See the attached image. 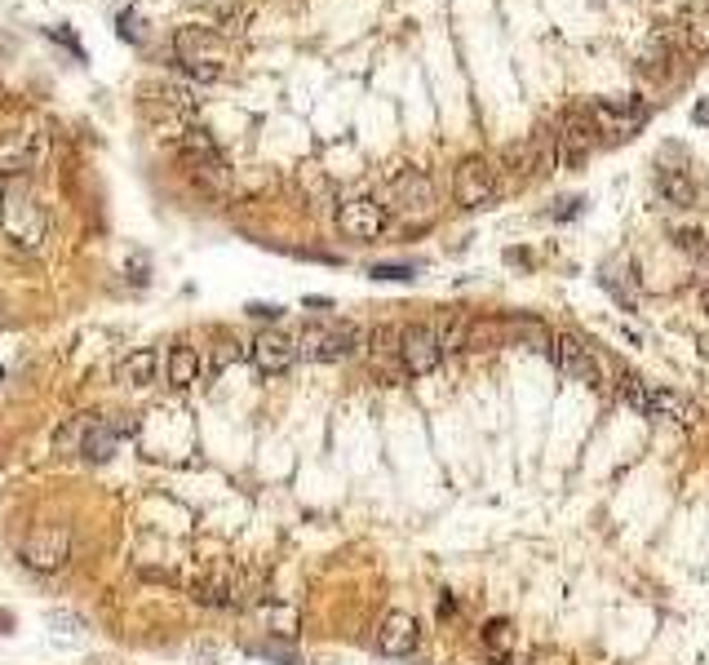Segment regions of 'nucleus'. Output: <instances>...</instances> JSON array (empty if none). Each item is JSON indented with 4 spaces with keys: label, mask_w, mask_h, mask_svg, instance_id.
<instances>
[{
    "label": "nucleus",
    "mask_w": 709,
    "mask_h": 665,
    "mask_svg": "<svg viewBox=\"0 0 709 665\" xmlns=\"http://www.w3.org/2000/svg\"><path fill=\"white\" fill-rule=\"evenodd\" d=\"M293 342H297V360L337 364L359 351V329L355 324H306Z\"/></svg>",
    "instance_id": "obj_1"
},
{
    "label": "nucleus",
    "mask_w": 709,
    "mask_h": 665,
    "mask_svg": "<svg viewBox=\"0 0 709 665\" xmlns=\"http://www.w3.org/2000/svg\"><path fill=\"white\" fill-rule=\"evenodd\" d=\"M0 227H5V235L18 244V249H40L49 222H45V209L36 204V196H27L23 187H14V191L0 196Z\"/></svg>",
    "instance_id": "obj_2"
},
{
    "label": "nucleus",
    "mask_w": 709,
    "mask_h": 665,
    "mask_svg": "<svg viewBox=\"0 0 709 665\" xmlns=\"http://www.w3.org/2000/svg\"><path fill=\"white\" fill-rule=\"evenodd\" d=\"M585 116H590V125L599 138H630V133L647 120V102L639 94L594 98V102H585Z\"/></svg>",
    "instance_id": "obj_3"
},
{
    "label": "nucleus",
    "mask_w": 709,
    "mask_h": 665,
    "mask_svg": "<svg viewBox=\"0 0 709 665\" xmlns=\"http://www.w3.org/2000/svg\"><path fill=\"white\" fill-rule=\"evenodd\" d=\"M621 395L634 413L652 417V422H692L696 417L692 399H683L678 391H661V386H647V382H639V377H625Z\"/></svg>",
    "instance_id": "obj_4"
},
{
    "label": "nucleus",
    "mask_w": 709,
    "mask_h": 665,
    "mask_svg": "<svg viewBox=\"0 0 709 665\" xmlns=\"http://www.w3.org/2000/svg\"><path fill=\"white\" fill-rule=\"evenodd\" d=\"M452 196H457L461 209H488L501 196V169L484 156H470L457 165V178H452Z\"/></svg>",
    "instance_id": "obj_5"
},
{
    "label": "nucleus",
    "mask_w": 709,
    "mask_h": 665,
    "mask_svg": "<svg viewBox=\"0 0 709 665\" xmlns=\"http://www.w3.org/2000/svg\"><path fill=\"white\" fill-rule=\"evenodd\" d=\"M399 368H404L408 377H426L435 373L439 364H444V342H439V329L435 324H413V329L399 333Z\"/></svg>",
    "instance_id": "obj_6"
},
{
    "label": "nucleus",
    "mask_w": 709,
    "mask_h": 665,
    "mask_svg": "<svg viewBox=\"0 0 709 665\" xmlns=\"http://www.w3.org/2000/svg\"><path fill=\"white\" fill-rule=\"evenodd\" d=\"M18 555H23V564L32 572H58V568H67V559H71V532L63 524H40L27 532Z\"/></svg>",
    "instance_id": "obj_7"
},
{
    "label": "nucleus",
    "mask_w": 709,
    "mask_h": 665,
    "mask_svg": "<svg viewBox=\"0 0 709 665\" xmlns=\"http://www.w3.org/2000/svg\"><path fill=\"white\" fill-rule=\"evenodd\" d=\"M386 213H399V218H408V222L430 218V213H435V182H430L421 169L399 173V178L390 182V204H386Z\"/></svg>",
    "instance_id": "obj_8"
},
{
    "label": "nucleus",
    "mask_w": 709,
    "mask_h": 665,
    "mask_svg": "<svg viewBox=\"0 0 709 665\" xmlns=\"http://www.w3.org/2000/svg\"><path fill=\"white\" fill-rule=\"evenodd\" d=\"M386 222H390V213L377 196H351V200L337 204V231H342L346 240H359V244L377 240V235L386 231Z\"/></svg>",
    "instance_id": "obj_9"
},
{
    "label": "nucleus",
    "mask_w": 709,
    "mask_h": 665,
    "mask_svg": "<svg viewBox=\"0 0 709 665\" xmlns=\"http://www.w3.org/2000/svg\"><path fill=\"white\" fill-rule=\"evenodd\" d=\"M554 138H559V169H577L590 160V151L599 147V133H594L585 107H572L568 116L554 125Z\"/></svg>",
    "instance_id": "obj_10"
},
{
    "label": "nucleus",
    "mask_w": 709,
    "mask_h": 665,
    "mask_svg": "<svg viewBox=\"0 0 709 665\" xmlns=\"http://www.w3.org/2000/svg\"><path fill=\"white\" fill-rule=\"evenodd\" d=\"M191 599L204 608H244L249 603V577L231 568H213L209 577H200L191 586Z\"/></svg>",
    "instance_id": "obj_11"
},
{
    "label": "nucleus",
    "mask_w": 709,
    "mask_h": 665,
    "mask_svg": "<svg viewBox=\"0 0 709 665\" xmlns=\"http://www.w3.org/2000/svg\"><path fill=\"white\" fill-rule=\"evenodd\" d=\"M249 355H253V368H258L262 377H284L297 364V342L280 329H266L262 337H253Z\"/></svg>",
    "instance_id": "obj_12"
},
{
    "label": "nucleus",
    "mask_w": 709,
    "mask_h": 665,
    "mask_svg": "<svg viewBox=\"0 0 709 665\" xmlns=\"http://www.w3.org/2000/svg\"><path fill=\"white\" fill-rule=\"evenodd\" d=\"M421 648V626L413 612H386L377 626V652L382 657H413Z\"/></svg>",
    "instance_id": "obj_13"
},
{
    "label": "nucleus",
    "mask_w": 709,
    "mask_h": 665,
    "mask_svg": "<svg viewBox=\"0 0 709 665\" xmlns=\"http://www.w3.org/2000/svg\"><path fill=\"white\" fill-rule=\"evenodd\" d=\"M550 360L563 368V373L572 377V382H585V386H603V373H599V364H594V355L585 351V346L577 342V337H550Z\"/></svg>",
    "instance_id": "obj_14"
},
{
    "label": "nucleus",
    "mask_w": 709,
    "mask_h": 665,
    "mask_svg": "<svg viewBox=\"0 0 709 665\" xmlns=\"http://www.w3.org/2000/svg\"><path fill=\"white\" fill-rule=\"evenodd\" d=\"M129 431H133V422H125V417H94L85 439H80V457H85V462H111L120 439Z\"/></svg>",
    "instance_id": "obj_15"
},
{
    "label": "nucleus",
    "mask_w": 709,
    "mask_h": 665,
    "mask_svg": "<svg viewBox=\"0 0 709 665\" xmlns=\"http://www.w3.org/2000/svg\"><path fill=\"white\" fill-rule=\"evenodd\" d=\"M156 373H160V351H151V346H138V351H129L116 364V382L129 386V391H147L156 382Z\"/></svg>",
    "instance_id": "obj_16"
},
{
    "label": "nucleus",
    "mask_w": 709,
    "mask_h": 665,
    "mask_svg": "<svg viewBox=\"0 0 709 665\" xmlns=\"http://www.w3.org/2000/svg\"><path fill=\"white\" fill-rule=\"evenodd\" d=\"M656 196H661V204H670V209H696L701 187L683 169H656Z\"/></svg>",
    "instance_id": "obj_17"
},
{
    "label": "nucleus",
    "mask_w": 709,
    "mask_h": 665,
    "mask_svg": "<svg viewBox=\"0 0 709 665\" xmlns=\"http://www.w3.org/2000/svg\"><path fill=\"white\" fill-rule=\"evenodd\" d=\"M674 32H678V40H683L687 49H692V54H705V49H709V0L687 5Z\"/></svg>",
    "instance_id": "obj_18"
},
{
    "label": "nucleus",
    "mask_w": 709,
    "mask_h": 665,
    "mask_svg": "<svg viewBox=\"0 0 709 665\" xmlns=\"http://www.w3.org/2000/svg\"><path fill=\"white\" fill-rule=\"evenodd\" d=\"M164 368H169L173 386H195L200 382V351H195V346H173Z\"/></svg>",
    "instance_id": "obj_19"
},
{
    "label": "nucleus",
    "mask_w": 709,
    "mask_h": 665,
    "mask_svg": "<svg viewBox=\"0 0 709 665\" xmlns=\"http://www.w3.org/2000/svg\"><path fill=\"white\" fill-rule=\"evenodd\" d=\"M670 58H674V49H670V36H665V32H656V36L639 49V67H643V71H661L665 63H670Z\"/></svg>",
    "instance_id": "obj_20"
},
{
    "label": "nucleus",
    "mask_w": 709,
    "mask_h": 665,
    "mask_svg": "<svg viewBox=\"0 0 709 665\" xmlns=\"http://www.w3.org/2000/svg\"><path fill=\"white\" fill-rule=\"evenodd\" d=\"M484 643H488L492 657H510V648H515V626H510V621H488Z\"/></svg>",
    "instance_id": "obj_21"
},
{
    "label": "nucleus",
    "mask_w": 709,
    "mask_h": 665,
    "mask_svg": "<svg viewBox=\"0 0 709 665\" xmlns=\"http://www.w3.org/2000/svg\"><path fill=\"white\" fill-rule=\"evenodd\" d=\"M89 422H94V413H80L76 422H67L63 431L54 435V448H58V453H80V439H85Z\"/></svg>",
    "instance_id": "obj_22"
},
{
    "label": "nucleus",
    "mask_w": 709,
    "mask_h": 665,
    "mask_svg": "<svg viewBox=\"0 0 709 665\" xmlns=\"http://www.w3.org/2000/svg\"><path fill=\"white\" fill-rule=\"evenodd\" d=\"M182 71H187L191 80H204V85H209V80H222V76H226L218 58H191V63H182Z\"/></svg>",
    "instance_id": "obj_23"
},
{
    "label": "nucleus",
    "mask_w": 709,
    "mask_h": 665,
    "mask_svg": "<svg viewBox=\"0 0 709 665\" xmlns=\"http://www.w3.org/2000/svg\"><path fill=\"white\" fill-rule=\"evenodd\" d=\"M674 240L683 244L687 253H709V240H705V235L696 231V227H678V231H674Z\"/></svg>",
    "instance_id": "obj_24"
},
{
    "label": "nucleus",
    "mask_w": 709,
    "mask_h": 665,
    "mask_svg": "<svg viewBox=\"0 0 709 665\" xmlns=\"http://www.w3.org/2000/svg\"><path fill=\"white\" fill-rule=\"evenodd\" d=\"M368 275H373V280H413V266H399V262H377Z\"/></svg>",
    "instance_id": "obj_25"
},
{
    "label": "nucleus",
    "mask_w": 709,
    "mask_h": 665,
    "mask_svg": "<svg viewBox=\"0 0 709 665\" xmlns=\"http://www.w3.org/2000/svg\"><path fill=\"white\" fill-rule=\"evenodd\" d=\"M231 360H240V346H231V342H222L218 346V355H213V373H222Z\"/></svg>",
    "instance_id": "obj_26"
},
{
    "label": "nucleus",
    "mask_w": 709,
    "mask_h": 665,
    "mask_svg": "<svg viewBox=\"0 0 709 665\" xmlns=\"http://www.w3.org/2000/svg\"><path fill=\"white\" fill-rule=\"evenodd\" d=\"M249 315H258V320H280V315H284V306H266V302H249Z\"/></svg>",
    "instance_id": "obj_27"
},
{
    "label": "nucleus",
    "mask_w": 709,
    "mask_h": 665,
    "mask_svg": "<svg viewBox=\"0 0 709 665\" xmlns=\"http://www.w3.org/2000/svg\"><path fill=\"white\" fill-rule=\"evenodd\" d=\"M120 36H125V40H142V27H138V18H120Z\"/></svg>",
    "instance_id": "obj_28"
},
{
    "label": "nucleus",
    "mask_w": 709,
    "mask_h": 665,
    "mask_svg": "<svg viewBox=\"0 0 709 665\" xmlns=\"http://www.w3.org/2000/svg\"><path fill=\"white\" fill-rule=\"evenodd\" d=\"M692 120H696V125H709V98H701L692 107Z\"/></svg>",
    "instance_id": "obj_29"
},
{
    "label": "nucleus",
    "mask_w": 709,
    "mask_h": 665,
    "mask_svg": "<svg viewBox=\"0 0 709 665\" xmlns=\"http://www.w3.org/2000/svg\"><path fill=\"white\" fill-rule=\"evenodd\" d=\"M492 665H519L515 657H497V661H492Z\"/></svg>",
    "instance_id": "obj_30"
},
{
    "label": "nucleus",
    "mask_w": 709,
    "mask_h": 665,
    "mask_svg": "<svg viewBox=\"0 0 709 665\" xmlns=\"http://www.w3.org/2000/svg\"><path fill=\"white\" fill-rule=\"evenodd\" d=\"M701 302H705V311H709V289H705V293H701Z\"/></svg>",
    "instance_id": "obj_31"
},
{
    "label": "nucleus",
    "mask_w": 709,
    "mask_h": 665,
    "mask_svg": "<svg viewBox=\"0 0 709 665\" xmlns=\"http://www.w3.org/2000/svg\"><path fill=\"white\" fill-rule=\"evenodd\" d=\"M0 626H9V621H5V617H0Z\"/></svg>",
    "instance_id": "obj_32"
},
{
    "label": "nucleus",
    "mask_w": 709,
    "mask_h": 665,
    "mask_svg": "<svg viewBox=\"0 0 709 665\" xmlns=\"http://www.w3.org/2000/svg\"><path fill=\"white\" fill-rule=\"evenodd\" d=\"M0 377H5V368H0Z\"/></svg>",
    "instance_id": "obj_33"
}]
</instances>
